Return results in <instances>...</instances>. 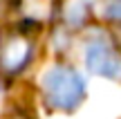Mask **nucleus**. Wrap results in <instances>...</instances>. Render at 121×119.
Wrapping results in <instances>:
<instances>
[{
	"label": "nucleus",
	"instance_id": "1",
	"mask_svg": "<svg viewBox=\"0 0 121 119\" xmlns=\"http://www.w3.org/2000/svg\"><path fill=\"white\" fill-rule=\"evenodd\" d=\"M43 94L49 108L69 112L85 97V81L69 65H52L43 76Z\"/></svg>",
	"mask_w": 121,
	"mask_h": 119
},
{
	"label": "nucleus",
	"instance_id": "2",
	"mask_svg": "<svg viewBox=\"0 0 121 119\" xmlns=\"http://www.w3.org/2000/svg\"><path fill=\"white\" fill-rule=\"evenodd\" d=\"M34 56V40L27 34L9 29L0 36V74L13 76L29 65Z\"/></svg>",
	"mask_w": 121,
	"mask_h": 119
},
{
	"label": "nucleus",
	"instance_id": "3",
	"mask_svg": "<svg viewBox=\"0 0 121 119\" xmlns=\"http://www.w3.org/2000/svg\"><path fill=\"white\" fill-rule=\"evenodd\" d=\"M85 67L96 76L119 79L121 76V54L105 38H92L85 45Z\"/></svg>",
	"mask_w": 121,
	"mask_h": 119
},
{
	"label": "nucleus",
	"instance_id": "4",
	"mask_svg": "<svg viewBox=\"0 0 121 119\" xmlns=\"http://www.w3.org/2000/svg\"><path fill=\"white\" fill-rule=\"evenodd\" d=\"M18 11L27 22H49L56 13V0H18Z\"/></svg>",
	"mask_w": 121,
	"mask_h": 119
},
{
	"label": "nucleus",
	"instance_id": "5",
	"mask_svg": "<svg viewBox=\"0 0 121 119\" xmlns=\"http://www.w3.org/2000/svg\"><path fill=\"white\" fill-rule=\"evenodd\" d=\"M87 13H90V0H72L69 7H67V13H65L67 25H72V27L83 25Z\"/></svg>",
	"mask_w": 121,
	"mask_h": 119
},
{
	"label": "nucleus",
	"instance_id": "6",
	"mask_svg": "<svg viewBox=\"0 0 121 119\" xmlns=\"http://www.w3.org/2000/svg\"><path fill=\"white\" fill-rule=\"evenodd\" d=\"M103 16L110 20H121V0H105Z\"/></svg>",
	"mask_w": 121,
	"mask_h": 119
},
{
	"label": "nucleus",
	"instance_id": "7",
	"mask_svg": "<svg viewBox=\"0 0 121 119\" xmlns=\"http://www.w3.org/2000/svg\"><path fill=\"white\" fill-rule=\"evenodd\" d=\"M9 7V0H0V16L4 13V9Z\"/></svg>",
	"mask_w": 121,
	"mask_h": 119
},
{
	"label": "nucleus",
	"instance_id": "8",
	"mask_svg": "<svg viewBox=\"0 0 121 119\" xmlns=\"http://www.w3.org/2000/svg\"><path fill=\"white\" fill-rule=\"evenodd\" d=\"M9 119H31V117H27V115H13V117H9Z\"/></svg>",
	"mask_w": 121,
	"mask_h": 119
}]
</instances>
